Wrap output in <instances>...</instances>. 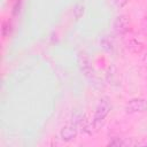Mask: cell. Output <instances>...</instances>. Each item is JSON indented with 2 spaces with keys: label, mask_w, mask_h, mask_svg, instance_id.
<instances>
[{
  "label": "cell",
  "mask_w": 147,
  "mask_h": 147,
  "mask_svg": "<svg viewBox=\"0 0 147 147\" xmlns=\"http://www.w3.org/2000/svg\"><path fill=\"white\" fill-rule=\"evenodd\" d=\"M110 110H111L110 101L107 98H102L99 101V103H98V106L95 108L94 115H93V124H94L95 130L100 129L103 125L105 119L108 116V114L110 113Z\"/></svg>",
  "instance_id": "1"
},
{
  "label": "cell",
  "mask_w": 147,
  "mask_h": 147,
  "mask_svg": "<svg viewBox=\"0 0 147 147\" xmlns=\"http://www.w3.org/2000/svg\"><path fill=\"white\" fill-rule=\"evenodd\" d=\"M125 111L127 114H136V113H145L147 111V100L141 98H134L127 101L125 105Z\"/></svg>",
  "instance_id": "2"
},
{
  "label": "cell",
  "mask_w": 147,
  "mask_h": 147,
  "mask_svg": "<svg viewBox=\"0 0 147 147\" xmlns=\"http://www.w3.org/2000/svg\"><path fill=\"white\" fill-rule=\"evenodd\" d=\"M77 133H78V124L69 123L60 130V138L64 142H70L77 137Z\"/></svg>",
  "instance_id": "3"
},
{
  "label": "cell",
  "mask_w": 147,
  "mask_h": 147,
  "mask_svg": "<svg viewBox=\"0 0 147 147\" xmlns=\"http://www.w3.org/2000/svg\"><path fill=\"white\" fill-rule=\"evenodd\" d=\"M130 26V20L126 15H119L114 21V30L117 34H124Z\"/></svg>",
  "instance_id": "4"
},
{
  "label": "cell",
  "mask_w": 147,
  "mask_h": 147,
  "mask_svg": "<svg viewBox=\"0 0 147 147\" xmlns=\"http://www.w3.org/2000/svg\"><path fill=\"white\" fill-rule=\"evenodd\" d=\"M77 60H78V65H79L80 71L85 76H90L92 74V65H91V62H90L87 54L85 52H79Z\"/></svg>",
  "instance_id": "5"
},
{
  "label": "cell",
  "mask_w": 147,
  "mask_h": 147,
  "mask_svg": "<svg viewBox=\"0 0 147 147\" xmlns=\"http://www.w3.org/2000/svg\"><path fill=\"white\" fill-rule=\"evenodd\" d=\"M77 124H78V126L80 127V130H82L83 132L87 133V134H92V133H93V129H95V127H94V124H93V119L90 121L88 117H87V115H83V116L80 117V119L78 121Z\"/></svg>",
  "instance_id": "6"
},
{
  "label": "cell",
  "mask_w": 147,
  "mask_h": 147,
  "mask_svg": "<svg viewBox=\"0 0 147 147\" xmlns=\"http://www.w3.org/2000/svg\"><path fill=\"white\" fill-rule=\"evenodd\" d=\"M84 11H85V7H84V3L83 2H77L74 7V15H75V18L76 20H79L83 15H84Z\"/></svg>",
  "instance_id": "7"
},
{
  "label": "cell",
  "mask_w": 147,
  "mask_h": 147,
  "mask_svg": "<svg viewBox=\"0 0 147 147\" xmlns=\"http://www.w3.org/2000/svg\"><path fill=\"white\" fill-rule=\"evenodd\" d=\"M127 47H129L132 52H134V53H139V52L142 51V45H141L139 41H137L136 39H131V40H129V42H127Z\"/></svg>",
  "instance_id": "8"
},
{
  "label": "cell",
  "mask_w": 147,
  "mask_h": 147,
  "mask_svg": "<svg viewBox=\"0 0 147 147\" xmlns=\"http://www.w3.org/2000/svg\"><path fill=\"white\" fill-rule=\"evenodd\" d=\"M9 31H10V23H9L8 21H3V22H2V28H1L2 37L6 38V37L9 34Z\"/></svg>",
  "instance_id": "9"
},
{
  "label": "cell",
  "mask_w": 147,
  "mask_h": 147,
  "mask_svg": "<svg viewBox=\"0 0 147 147\" xmlns=\"http://www.w3.org/2000/svg\"><path fill=\"white\" fill-rule=\"evenodd\" d=\"M108 146H125V140H121L119 138H115L114 140L108 142Z\"/></svg>",
  "instance_id": "10"
},
{
  "label": "cell",
  "mask_w": 147,
  "mask_h": 147,
  "mask_svg": "<svg viewBox=\"0 0 147 147\" xmlns=\"http://www.w3.org/2000/svg\"><path fill=\"white\" fill-rule=\"evenodd\" d=\"M129 1H130V0H113L114 5H115L116 7H118V8H123L124 6L127 5Z\"/></svg>",
  "instance_id": "11"
},
{
  "label": "cell",
  "mask_w": 147,
  "mask_h": 147,
  "mask_svg": "<svg viewBox=\"0 0 147 147\" xmlns=\"http://www.w3.org/2000/svg\"><path fill=\"white\" fill-rule=\"evenodd\" d=\"M145 18H146V23H147V16H146V17H145Z\"/></svg>",
  "instance_id": "12"
}]
</instances>
